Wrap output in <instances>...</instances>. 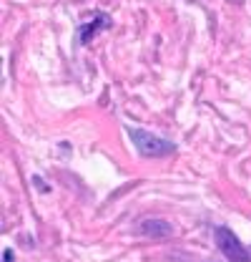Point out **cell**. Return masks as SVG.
<instances>
[{"mask_svg":"<svg viewBox=\"0 0 251 262\" xmlns=\"http://www.w3.org/2000/svg\"><path fill=\"white\" fill-rule=\"evenodd\" d=\"M141 232L146 237H168L173 232V227L163 220H146V222H141Z\"/></svg>","mask_w":251,"mask_h":262,"instance_id":"cell-4","label":"cell"},{"mask_svg":"<svg viewBox=\"0 0 251 262\" xmlns=\"http://www.w3.org/2000/svg\"><path fill=\"white\" fill-rule=\"evenodd\" d=\"M214 239H216L219 250L223 252V257H226L229 262H251L249 250L239 242V237H236L229 227H216Z\"/></svg>","mask_w":251,"mask_h":262,"instance_id":"cell-2","label":"cell"},{"mask_svg":"<svg viewBox=\"0 0 251 262\" xmlns=\"http://www.w3.org/2000/svg\"><path fill=\"white\" fill-rule=\"evenodd\" d=\"M128 139L133 141V146H136V151L138 154H143V157H168V154H173L176 151V144L173 141H166V139H161L156 134H151V131H143V129H131L128 126Z\"/></svg>","mask_w":251,"mask_h":262,"instance_id":"cell-1","label":"cell"},{"mask_svg":"<svg viewBox=\"0 0 251 262\" xmlns=\"http://www.w3.org/2000/svg\"><path fill=\"white\" fill-rule=\"evenodd\" d=\"M3 260L5 262H15V257H13V252H10V250H5V252H3Z\"/></svg>","mask_w":251,"mask_h":262,"instance_id":"cell-5","label":"cell"},{"mask_svg":"<svg viewBox=\"0 0 251 262\" xmlns=\"http://www.w3.org/2000/svg\"><path fill=\"white\" fill-rule=\"evenodd\" d=\"M108 26H111V18H108V15H103V13H98L93 23H86V26H81V33H78V40H81V46L91 43V40H93V35L98 33V28H108Z\"/></svg>","mask_w":251,"mask_h":262,"instance_id":"cell-3","label":"cell"}]
</instances>
